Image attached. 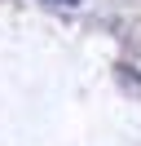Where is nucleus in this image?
Here are the masks:
<instances>
[{
    "label": "nucleus",
    "mask_w": 141,
    "mask_h": 146,
    "mask_svg": "<svg viewBox=\"0 0 141 146\" xmlns=\"http://www.w3.org/2000/svg\"><path fill=\"white\" fill-rule=\"evenodd\" d=\"M62 5H75V0H62Z\"/></svg>",
    "instance_id": "f257e3e1"
}]
</instances>
